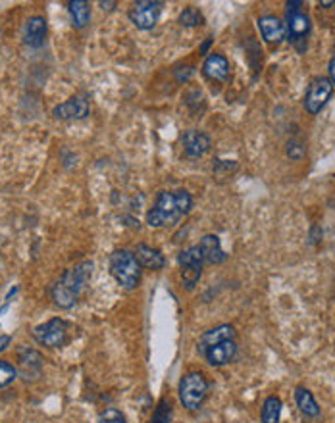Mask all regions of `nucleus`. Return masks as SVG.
<instances>
[{
	"label": "nucleus",
	"instance_id": "obj_1",
	"mask_svg": "<svg viewBox=\"0 0 335 423\" xmlns=\"http://www.w3.org/2000/svg\"><path fill=\"white\" fill-rule=\"evenodd\" d=\"M94 264L91 260L81 262L75 268H70L62 273V278L53 285L50 295H53L54 304L62 308V310H70L74 308L75 302L79 300L83 291L87 289L91 275H93Z\"/></svg>",
	"mask_w": 335,
	"mask_h": 423
},
{
	"label": "nucleus",
	"instance_id": "obj_2",
	"mask_svg": "<svg viewBox=\"0 0 335 423\" xmlns=\"http://www.w3.org/2000/svg\"><path fill=\"white\" fill-rule=\"evenodd\" d=\"M193 208V199L187 191H160L155 206L147 211V224L150 227H170L175 225Z\"/></svg>",
	"mask_w": 335,
	"mask_h": 423
},
{
	"label": "nucleus",
	"instance_id": "obj_3",
	"mask_svg": "<svg viewBox=\"0 0 335 423\" xmlns=\"http://www.w3.org/2000/svg\"><path fill=\"white\" fill-rule=\"evenodd\" d=\"M110 273L126 291H133L141 283V264L128 248H118L110 254Z\"/></svg>",
	"mask_w": 335,
	"mask_h": 423
},
{
	"label": "nucleus",
	"instance_id": "obj_4",
	"mask_svg": "<svg viewBox=\"0 0 335 423\" xmlns=\"http://www.w3.org/2000/svg\"><path fill=\"white\" fill-rule=\"evenodd\" d=\"M285 6H287V13H285V29H287L289 43H291L299 53H304L310 35L309 13H304L301 10V6H304V2L293 0V2H287Z\"/></svg>",
	"mask_w": 335,
	"mask_h": 423
},
{
	"label": "nucleus",
	"instance_id": "obj_5",
	"mask_svg": "<svg viewBox=\"0 0 335 423\" xmlns=\"http://www.w3.org/2000/svg\"><path fill=\"white\" fill-rule=\"evenodd\" d=\"M208 381L204 373L201 371H189L181 377L180 381V400L183 404V408L189 412H197L202 406V402L207 400L208 395Z\"/></svg>",
	"mask_w": 335,
	"mask_h": 423
},
{
	"label": "nucleus",
	"instance_id": "obj_6",
	"mask_svg": "<svg viewBox=\"0 0 335 423\" xmlns=\"http://www.w3.org/2000/svg\"><path fill=\"white\" fill-rule=\"evenodd\" d=\"M177 262H180L181 279H183L185 289H187V291H193L194 285L199 283V279H201L202 265H204V260H202L199 245L189 246V248H185L183 252H180Z\"/></svg>",
	"mask_w": 335,
	"mask_h": 423
},
{
	"label": "nucleus",
	"instance_id": "obj_7",
	"mask_svg": "<svg viewBox=\"0 0 335 423\" xmlns=\"http://www.w3.org/2000/svg\"><path fill=\"white\" fill-rule=\"evenodd\" d=\"M35 341L47 348H60L67 343V324L60 317H53L47 324H40L33 331Z\"/></svg>",
	"mask_w": 335,
	"mask_h": 423
},
{
	"label": "nucleus",
	"instance_id": "obj_8",
	"mask_svg": "<svg viewBox=\"0 0 335 423\" xmlns=\"http://www.w3.org/2000/svg\"><path fill=\"white\" fill-rule=\"evenodd\" d=\"M162 12V2L158 0H139L129 8V21L141 31H150L158 23Z\"/></svg>",
	"mask_w": 335,
	"mask_h": 423
},
{
	"label": "nucleus",
	"instance_id": "obj_9",
	"mask_svg": "<svg viewBox=\"0 0 335 423\" xmlns=\"http://www.w3.org/2000/svg\"><path fill=\"white\" fill-rule=\"evenodd\" d=\"M335 87L331 85V81L328 77H322L318 75L314 79L310 81L309 89H307V94H304V110L310 114V116H316V114L322 110L324 106L328 104V100L331 99L334 94Z\"/></svg>",
	"mask_w": 335,
	"mask_h": 423
},
{
	"label": "nucleus",
	"instance_id": "obj_10",
	"mask_svg": "<svg viewBox=\"0 0 335 423\" xmlns=\"http://www.w3.org/2000/svg\"><path fill=\"white\" fill-rule=\"evenodd\" d=\"M89 102L83 97H72L67 99L66 102L62 104L54 106L53 116L56 119H62V121H72V119H85L89 116Z\"/></svg>",
	"mask_w": 335,
	"mask_h": 423
},
{
	"label": "nucleus",
	"instance_id": "obj_11",
	"mask_svg": "<svg viewBox=\"0 0 335 423\" xmlns=\"http://www.w3.org/2000/svg\"><path fill=\"white\" fill-rule=\"evenodd\" d=\"M181 145H183V153L189 158H201L210 150L212 141L208 137L207 133L199 131V129H189L183 133L181 137Z\"/></svg>",
	"mask_w": 335,
	"mask_h": 423
},
{
	"label": "nucleus",
	"instance_id": "obj_12",
	"mask_svg": "<svg viewBox=\"0 0 335 423\" xmlns=\"http://www.w3.org/2000/svg\"><path fill=\"white\" fill-rule=\"evenodd\" d=\"M202 356L207 358V362L212 366V368L228 366L229 362H234L235 356H237V343H235V339H231V341H224V343H218L202 352Z\"/></svg>",
	"mask_w": 335,
	"mask_h": 423
},
{
	"label": "nucleus",
	"instance_id": "obj_13",
	"mask_svg": "<svg viewBox=\"0 0 335 423\" xmlns=\"http://www.w3.org/2000/svg\"><path fill=\"white\" fill-rule=\"evenodd\" d=\"M258 29H260L262 39L270 43V45H280L285 37H287V29H285V23H283L278 16H262L258 20Z\"/></svg>",
	"mask_w": 335,
	"mask_h": 423
},
{
	"label": "nucleus",
	"instance_id": "obj_14",
	"mask_svg": "<svg viewBox=\"0 0 335 423\" xmlns=\"http://www.w3.org/2000/svg\"><path fill=\"white\" fill-rule=\"evenodd\" d=\"M47 39V20L43 16H33L26 21L23 27V40H26L27 47L39 48L45 45Z\"/></svg>",
	"mask_w": 335,
	"mask_h": 423
},
{
	"label": "nucleus",
	"instance_id": "obj_15",
	"mask_svg": "<svg viewBox=\"0 0 335 423\" xmlns=\"http://www.w3.org/2000/svg\"><path fill=\"white\" fill-rule=\"evenodd\" d=\"M199 248H201L202 260H204V264H224L226 260H228V254L224 252L221 248V243L218 235H204L201 238V243H199Z\"/></svg>",
	"mask_w": 335,
	"mask_h": 423
},
{
	"label": "nucleus",
	"instance_id": "obj_16",
	"mask_svg": "<svg viewBox=\"0 0 335 423\" xmlns=\"http://www.w3.org/2000/svg\"><path fill=\"white\" fill-rule=\"evenodd\" d=\"M202 73H204V77H208L210 81H224L229 79V62L226 56H221V54H210L204 60V64H202Z\"/></svg>",
	"mask_w": 335,
	"mask_h": 423
},
{
	"label": "nucleus",
	"instance_id": "obj_17",
	"mask_svg": "<svg viewBox=\"0 0 335 423\" xmlns=\"http://www.w3.org/2000/svg\"><path fill=\"white\" fill-rule=\"evenodd\" d=\"M18 360H20V370L23 379H35V377L40 375V368H43V356L39 352L29 348V346H23L18 352Z\"/></svg>",
	"mask_w": 335,
	"mask_h": 423
},
{
	"label": "nucleus",
	"instance_id": "obj_18",
	"mask_svg": "<svg viewBox=\"0 0 335 423\" xmlns=\"http://www.w3.org/2000/svg\"><path fill=\"white\" fill-rule=\"evenodd\" d=\"M133 254H135V258H137V262L141 264V268H147V270L158 271L166 265V258H164V254H162L158 248L143 245V243L141 245H137Z\"/></svg>",
	"mask_w": 335,
	"mask_h": 423
},
{
	"label": "nucleus",
	"instance_id": "obj_19",
	"mask_svg": "<svg viewBox=\"0 0 335 423\" xmlns=\"http://www.w3.org/2000/svg\"><path fill=\"white\" fill-rule=\"evenodd\" d=\"M231 339H235V329L231 327V325L224 324V325H218V327H214V329H208L207 333H202L201 341H199V352H204L207 348H210V346H214V344L218 343H224V341H231Z\"/></svg>",
	"mask_w": 335,
	"mask_h": 423
},
{
	"label": "nucleus",
	"instance_id": "obj_20",
	"mask_svg": "<svg viewBox=\"0 0 335 423\" xmlns=\"http://www.w3.org/2000/svg\"><path fill=\"white\" fill-rule=\"evenodd\" d=\"M295 402H297V408L301 410L302 416H307V417L320 416V406H318V402H316L314 395H312L307 387H297Z\"/></svg>",
	"mask_w": 335,
	"mask_h": 423
},
{
	"label": "nucleus",
	"instance_id": "obj_21",
	"mask_svg": "<svg viewBox=\"0 0 335 423\" xmlns=\"http://www.w3.org/2000/svg\"><path fill=\"white\" fill-rule=\"evenodd\" d=\"M67 12H70L72 23L77 29L87 27V23L91 21V4L85 2V0H72V2H67Z\"/></svg>",
	"mask_w": 335,
	"mask_h": 423
},
{
	"label": "nucleus",
	"instance_id": "obj_22",
	"mask_svg": "<svg viewBox=\"0 0 335 423\" xmlns=\"http://www.w3.org/2000/svg\"><path fill=\"white\" fill-rule=\"evenodd\" d=\"M282 410H283V402L282 398L275 397H268L262 404V412H260V422L262 423H280L282 419Z\"/></svg>",
	"mask_w": 335,
	"mask_h": 423
},
{
	"label": "nucleus",
	"instance_id": "obj_23",
	"mask_svg": "<svg viewBox=\"0 0 335 423\" xmlns=\"http://www.w3.org/2000/svg\"><path fill=\"white\" fill-rule=\"evenodd\" d=\"M177 21H180V26H183V27H197V26H202V23H204V18H202L201 10L189 6L180 13V20Z\"/></svg>",
	"mask_w": 335,
	"mask_h": 423
},
{
	"label": "nucleus",
	"instance_id": "obj_24",
	"mask_svg": "<svg viewBox=\"0 0 335 423\" xmlns=\"http://www.w3.org/2000/svg\"><path fill=\"white\" fill-rule=\"evenodd\" d=\"M170 419H172V402L168 398H162L148 423H170Z\"/></svg>",
	"mask_w": 335,
	"mask_h": 423
},
{
	"label": "nucleus",
	"instance_id": "obj_25",
	"mask_svg": "<svg viewBox=\"0 0 335 423\" xmlns=\"http://www.w3.org/2000/svg\"><path fill=\"white\" fill-rule=\"evenodd\" d=\"M16 377H18V370L6 360H0V389L12 385L16 381Z\"/></svg>",
	"mask_w": 335,
	"mask_h": 423
},
{
	"label": "nucleus",
	"instance_id": "obj_26",
	"mask_svg": "<svg viewBox=\"0 0 335 423\" xmlns=\"http://www.w3.org/2000/svg\"><path fill=\"white\" fill-rule=\"evenodd\" d=\"M97 423H126V416L116 408H106L104 412H101Z\"/></svg>",
	"mask_w": 335,
	"mask_h": 423
},
{
	"label": "nucleus",
	"instance_id": "obj_27",
	"mask_svg": "<svg viewBox=\"0 0 335 423\" xmlns=\"http://www.w3.org/2000/svg\"><path fill=\"white\" fill-rule=\"evenodd\" d=\"M287 156L291 160H301L304 156V146H302V143H299V141H289Z\"/></svg>",
	"mask_w": 335,
	"mask_h": 423
},
{
	"label": "nucleus",
	"instance_id": "obj_28",
	"mask_svg": "<svg viewBox=\"0 0 335 423\" xmlns=\"http://www.w3.org/2000/svg\"><path fill=\"white\" fill-rule=\"evenodd\" d=\"M193 73H194V67L193 66L177 67V70H175V79L180 81V83H181V81L185 83V81H189V77H191Z\"/></svg>",
	"mask_w": 335,
	"mask_h": 423
},
{
	"label": "nucleus",
	"instance_id": "obj_29",
	"mask_svg": "<svg viewBox=\"0 0 335 423\" xmlns=\"http://www.w3.org/2000/svg\"><path fill=\"white\" fill-rule=\"evenodd\" d=\"M322 227L320 225H312V229H310V243L312 245H318L320 241H322Z\"/></svg>",
	"mask_w": 335,
	"mask_h": 423
},
{
	"label": "nucleus",
	"instance_id": "obj_30",
	"mask_svg": "<svg viewBox=\"0 0 335 423\" xmlns=\"http://www.w3.org/2000/svg\"><path fill=\"white\" fill-rule=\"evenodd\" d=\"M10 343H12V337H10V335H0V352L6 351L8 346H10Z\"/></svg>",
	"mask_w": 335,
	"mask_h": 423
},
{
	"label": "nucleus",
	"instance_id": "obj_31",
	"mask_svg": "<svg viewBox=\"0 0 335 423\" xmlns=\"http://www.w3.org/2000/svg\"><path fill=\"white\" fill-rule=\"evenodd\" d=\"M328 72H329V77H328V79L331 81V85L335 87V56H334V58H331V60H329Z\"/></svg>",
	"mask_w": 335,
	"mask_h": 423
},
{
	"label": "nucleus",
	"instance_id": "obj_32",
	"mask_svg": "<svg viewBox=\"0 0 335 423\" xmlns=\"http://www.w3.org/2000/svg\"><path fill=\"white\" fill-rule=\"evenodd\" d=\"M99 6H101L102 10H108V12H110V10H114L116 2H104V0H101V2H99Z\"/></svg>",
	"mask_w": 335,
	"mask_h": 423
},
{
	"label": "nucleus",
	"instance_id": "obj_33",
	"mask_svg": "<svg viewBox=\"0 0 335 423\" xmlns=\"http://www.w3.org/2000/svg\"><path fill=\"white\" fill-rule=\"evenodd\" d=\"M212 40L214 39H207L204 40V45L201 47V54L204 56V54H208V48H210V45H212Z\"/></svg>",
	"mask_w": 335,
	"mask_h": 423
},
{
	"label": "nucleus",
	"instance_id": "obj_34",
	"mask_svg": "<svg viewBox=\"0 0 335 423\" xmlns=\"http://www.w3.org/2000/svg\"><path fill=\"white\" fill-rule=\"evenodd\" d=\"M320 6H324V8H331V6H335V2H320Z\"/></svg>",
	"mask_w": 335,
	"mask_h": 423
}]
</instances>
